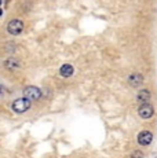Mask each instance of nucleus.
<instances>
[{
    "label": "nucleus",
    "mask_w": 157,
    "mask_h": 158,
    "mask_svg": "<svg viewBox=\"0 0 157 158\" xmlns=\"http://www.w3.org/2000/svg\"><path fill=\"white\" fill-rule=\"evenodd\" d=\"M31 107V99L28 98H19L15 99L11 105V109H13L15 113H25L26 110H29Z\"/></svg>",
    "instance_id": "obj_1"
},
{
    "label": "nucleus",
    "mask_w": 157,
    "mask_h": 158,
    "mask_svg": "<svg viewBox=\"0 0 157 158\" xmlns=\"http://www.w3.org/2000/svg\"><path fill=\"white\" fill-rule=\"evenodd\" d=\"M7 30H8V33H10V35H14V36L21 35V33H22V30H23L22 21H19V19L10 21V22H8V25H7Z\"/></svg>",
    "instance_id": "obj_2"
},
{
    "label": "nucleus",
    "mask_w": 157,
    "mask_h": 158,
    "mask_svg": "<svg viewBox=\"0 0 157 158\" xmlns=\"http://www.w3.org/2000/svg\"><path fill=\"white\" fill-rule=\"evenodd\" d=\"M23 96L31 99V101H37V99H40V96H41V91L37 87L29 85L23 89Z\"/></svg>",
    "instance_id": "obj_3"
},
{
    "label": "nucleus",
    "mask_w": 157,
    "mask_h": 158,
    "mask_svg": "<svg viewBox=\"0 0 157 158\" xmlns=\"http://www.w3.org/2000/svg\"><path fill=\"white\" fill-rule=\"evenodd\" d=\"M155 113V110H153V107L150 105H147V103H145V105H142L139 107V110H138V114H139L141 118H143V120H147V118H150Z\"/></svg>",
    "instance_id": "obj_4"
},
{
    "label": "nucleus",
    "mask_w": 157,
    "mask_h": 158,
    "mask_svg": "<svg viewBox=\"0 0 157 158\" xmlns=\"http://www.w3.org/2000/svg\"><path fill=\"white\" fill-rule=\"evenodd\" d=\"M152 140H153V135L149 132V131H143V132H141L139 135H138V143L142 144V146L150 144Z\"/></svg>",
    "instance_id": "obj_5"
},
{
    "label": "nucleus",
    "mask_w": 157,
    "mask_h": 158,
    "mask_svg": "<svg viewBox=\"0 0 157 158\" xmlns=\"http://www.w3.org/2000/svg\"><path fill=\"white\" fill-rule=\"evenodd\" d=\"M128 81L132 87H138L143 83V76L139 74V73H132V74L128 77Z\"/></svg>",
    "instance_id": "obj_6"
},
{
    "label": "nucleus",
    "mask_w": 157,
    "mask_h": 158,
    "mask_svg": "<svg viewBox=\"0 0 157 158\" xmlns=\"http://www.w3.org/2000/svg\"><path fill=\"white\" fill-rule=\"evenodd\" d=\"M150 101V92L147 89H143L141 91L139 94H138V102L142 103V105H145V103H147Z\"/></svg>",
    "instance_id": "obj_7"
},
{
    "label": "nucleus",
    "mask_w": 157,
    "mask_h": 158,
    "mask_svg": "<svg viewBox=\"0 0 157 158\" xmlns=\"http://www.w3.org/2000/svg\"><path fill=\"white\" fill-rule=\"evenodd\" d=\"M62 77H70L72 74H73V66L69 65V63H66V65H63L61 68V70H59Z\"/></svg>",
    "instance_id": "obj_8"
},
{
    "label": "nucleus",
    "mask_w": 157,
    "mask_h": 158,
    "mask_svg": "<svg viewBox=\"0 0 157 158\" xmlns=\"http://www.w3.org/2000/svg\"><path fill=\"white\" fill-rule=\"evenodd\" d=\"M4 65H6V68H8V69H15L19 66V63H18L17 59H7Z\"/></svg>",
    "instance_id": "obj_9"
},
{
    "label": "nucleus",
    "mask_w": 157,
    "mask_h": 158,
    "mask_svg": "<svg viewBox=\"0 0 157 158\" xmlns=\"http://www.w3.org/2000/svg\"><path fill=\"white\" fill-rule=\"evenodd\" d=\"M131 158H143V153L139 150H135V151H132Z\"/></svg>",
    "instance_id": "obj_10"
}]
</instances>
